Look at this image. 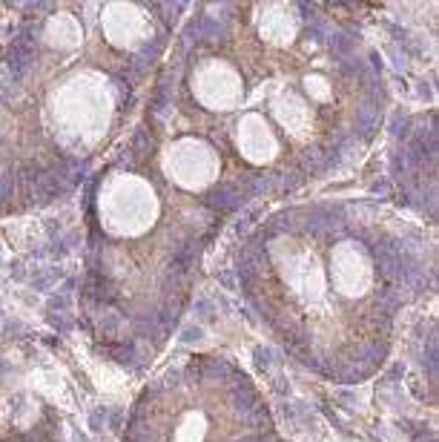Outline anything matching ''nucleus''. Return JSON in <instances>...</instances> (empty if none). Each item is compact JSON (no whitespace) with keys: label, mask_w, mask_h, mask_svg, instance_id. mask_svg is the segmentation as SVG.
I'll return each mask as SVG.
<instances>
[{"label":"nucleus","mask_w":439,"mask_h":442,"mask_svg":"<svg viewBox=\"0 0 439 442\" xmlns=\"http://www.w3.org/2000/svg\"><path fill=\"white\" fill-rule=\"evenodd\" d=\"M244 422L250 425V428H267L270 425V416H267V408L258 402L255 408H250L247 413H244Z\"/></svg>","instance_id":"obj_1"},{"label":"nucleus","mask_w":439,"mask_h":442,"mask_svg":"<svg viewBox=\"0 0 439 442\" xmlns=\"http://www.w3.org/2000/svg\"><path fill=\"white\" fill-rule=\"evenodd\" d=\"M112 356H115L121 365H135V342H126V345H112Z\"/></svg>","instance_id":"obj_2"},{"label":"nucleus","mask_w":439,"mask_h":442,"mask_svg":"<svg viewBox=\"0 0 439 442\" xmlns=\"http://www.w3.org/2000/svg\"><path fill=\"white\" fill-rule=\"evenodd\" d=\"M330 46H333L339 55H350V49H353V40H350V34H345V32H333V37H330Z\"/></svg>","instance_id":"obj_3"},{"label":"nucleus","mask_w":439,"mask_h":442,"mask_svg":"<svg viewBox=\"0 0 439 442\" xmlns=\"http://www.w3.org/2000/svg\"><path fill=\"white\" fill-rule=\"evenodd\" d=\"M253 359H255V368H258V371H270V368H273V353H270L267 347L258 345L253 350Z\"/></svg>","instance_id":"obj_4"},{"label":"nucleus","mask_w":439,"mask_h":442,"mask_svg":"<svg viewBox=\"0 0 439 442\" xmlns=\"http://www.w3.org/2000/svg\"><path fill=\"white\" fill-rule=\"evenodd\" d=\"M63 307H69V299H66V296H58V299L49 302V310H63Z\"/></svg>","instance_id":"obj_5"},{"label":"nucleus","mask_w":439,"mask_h":442,"mask_svg":"<svg viewBox=\"0 0 439 442\" xmlns=\"http://www.w3.org/2000/svg\"><path fill=\"white\" fill-rule=\"evenodd\" d=\"M195 310L201 316H213V307H210V302L207 299H201V302H195Z\"/></svg>","instance_id":"obj_6"},{"label":"nucleus","mask_w":439,"mask_h":442,"mask_svg":"<svg viewBox=\"0 0 439 442\" xmlns=\"http://www.w3.org/2000/svg\"><path fill=\"white\" fill-rule=\"evenodd\" d=\"M103 419H106V410H95V413H92V428H95V431H101Z\"/></svg>","instance_id":"obj_7"},{"label":"nucleus","mask_w":439,"mask_h":442,"mask_svg":"<svg viewBox=\"0 0 439 442\" xmlns=\"http://www.w3.org/2000/svg\"><path fill=\"white\" fill-rule=\"evenodd\" d=\"M181 339H184V342H195V339H201V330H198V327H189V330H184Z\"/></svg>","instance_id":"obj_8"},{"label":"nucleus","mask_w":439,"mask_h":442,"mask_svg":"<svg viewBox=\"0 0 439 442\" xmlns=\"http://www.w3.org/2000/svg\"><path fill=\"white\" fill-rule=\"evenodd\" d=\"M52 324H55V327H61V330L69 327V324H66V316H52Z\"/></svg>","instance_id":"obj_9"},{"label":"nucleus","mask_w":439,"mask_h":442,"mask_svg":"<svg viewBox=\"0 0 439 442\" xmlns=\"http://www.w3.org/2000/svg\"><path fill=\"white\" fill-rule=\"evenodd\" d=\"M402 374H405L402 368H390V371H388V379H399Z\"/></svg>","instance_id":"obj_10"},{"label":"nucleus","mask_w":439,"mask_h":442,"mask_svg":"<svg viewBox=\"0 0 439 442\" xmlns=\"http://www.w3.org/2000/svg\"><path fill=\"white\" fill-rule=\"evenodd\" d=\"M221 284H224V287H236L233 276H227V273H221Z\"/></svg>","instance_id":"obj_11"}]
</instances>
